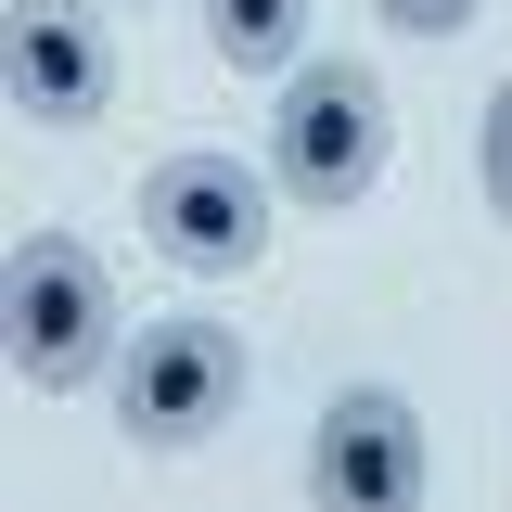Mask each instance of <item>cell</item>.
Here are the masks:
<instances>
[{
  "mask_svg": "<svg viewBox=\"0 0 512 512\" xmlns=\"http://www.w3.org/2000/svg\"><path fill=\"white\" fill-rule=\"evenodd\" d=\"M384 141H397V116H384L372 64H295L282 116H269V180L295 205H359L384 180Z\"/></svg>",
  "mask_w": 512,
  "mask_h": 512,
  "instance_id": "obj_2",
  "label": "cell"
},
{
  "mask_svg": "<svg viewBox=\"0 0 512 512\" xmlns=\"http://www.w3.org/2000/svg\"><path fill=\"white\" fill-rule=\"evenodd\" d=\"M372 13L397 26V39H461V26H474L487 0H372Z\"/></svg>",
  "mask_w": 512,
  "mask_h": 512,
  "instance_id": "obj_9",
  "label": "cell"
},
{
  "mask_svg": "<svg viewBox=\"0 0 512 512\" xmlns=\"http://www.w3.org/2000/svg\"><path fill=\"white\" fill-rule=\"evenodd\" d=\"M0 90H13V116H26V128L103 116V90H116V39H103V13H90V0H13V13H0Z\"/></svg>",
  "mask_w": 512,
  "mask_h": 512,
  "instance_id": "obj_6",
  "label": "cell"
},
{
  "mask_svg": "<svg viewBox=\"0 0 512 512\" xmlns=\"http://www.w3.org/2000/svg\"><path fill=\"white\" fill-rule=\"evenodd\" d=\"M308 512H423V410L397 384H346L308 436Z\"/></svg>",
  "mask_w": 512,
  "mask_h": 512,
  "instance_id": "obj_5",
  "label": "cell"
},
{
  "mask_svg": "<svg viewBox=\"0 0 512 512\" xmlns=\"http://www.w3.org/2000/svg\"><path fill=\"white\" fill-rule=\"evenodd\" d=\"M474 154H487V205L512 218V77L487 90V128H474Z\"/></svg>",
  "mask_w": 512,
  "mask_h": 512,
  "instance_id": "obj_8",
  "label": "cell"
},
{
  "mask_svg": "<svg viewBox=\"0 0 512 512\" xmlns=\"http://www.w3.org/2000/svg\"><path fill=\"white\" fill-rule=\"evenodd\" d=\"M141 231H154V256H180V269H205V282H231V269L269 256V192H256L244 154L180 141V154L141 167Z\"/></svg>",
  "mask_w": 512,
  "mask_h": 512,
  "instance_id": "obj_4",
  "label": "cell"
},
{
  "mask_svg": "<svg viewBox=\"0 0 512 512\" xmlns=\"http://www.w3.org/2000/svg\"><path fill=\"white\" fill-rule=\"evenodd\" d=\"M0 359L39 397L116 372V295H103V256L90 244H64V231H26L13 244V269H0Z\"/></svg>",
  "mask_w": 512,
  "mask_h": 512,
  "instance_id": "obj_1",
  "label": "cell"
},
{
  "mask_svg": "<svg viewBox=\"0 0 512 512\" xmlns=\"http://www.w3.org/2000/svg\"><path fill=\"white\" fill-rule=\"evenodd\" d=\"M205 39L244 64H295V39H308V0H205Z\"/></svg>",
  "mask_w": 512,
  "mask_h": 512,
  "instance_id": "obj_7",
  "label": "cell"
},
{
  "mask_svg": "<svg viewBox=\"0 0 512 512\" xmlns=\"http://www.w3.org/2000/svg\"><path fill=\"white\" fill-rule=\"evenodd\" d=\"M244 410V333L231 320H154L141 346H116V423L141 448H205Z\"/></svg>",
  "mask_w": 512,
  "mask_h": 512,
  "instance_id": "obj_3",
  "label": "cell"
}]
</instances>
